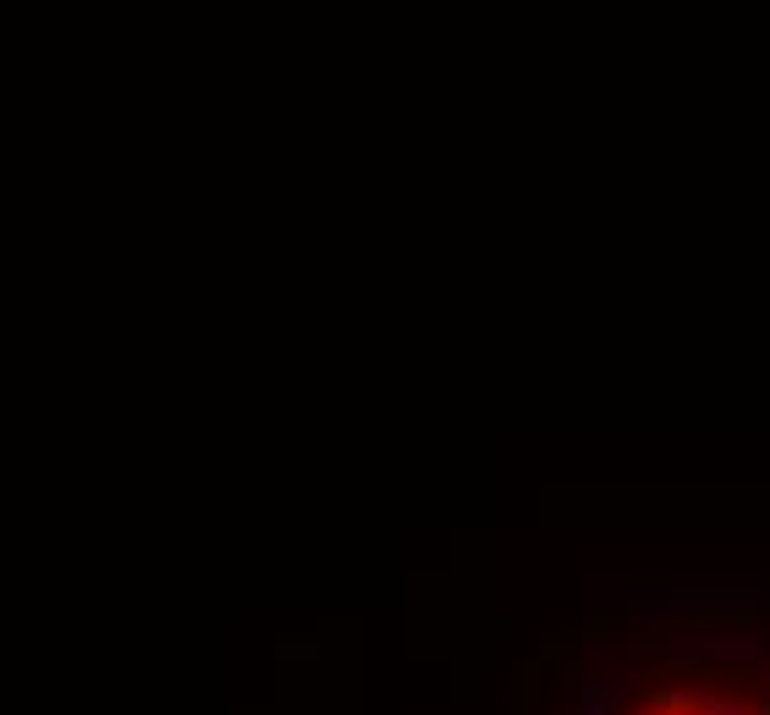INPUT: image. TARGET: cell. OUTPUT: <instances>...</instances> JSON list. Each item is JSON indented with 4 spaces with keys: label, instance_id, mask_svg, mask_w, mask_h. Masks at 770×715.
Wrapping results in <instances>:
<instances>
[{
    "label": "cell",
    "instance_id": "cell-1",
    "mask_svg": "<svg viewBox=\"0 0 770 715\" xmlns=\"http://www.w3.org/2000/svg\"><path fill=\"white\" fill-rule=\"evenodd\" d=\"M589 715H770V622L633 633L594 666Z\"/></svg>",
    "mask_w": 770,
    "mask_h": 715
}]
</instances>
